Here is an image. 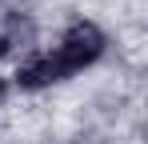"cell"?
Instances as JSON below:
<instances>
[{
	"label": "cell",
	"instance_id": "6da1fadb",
	"mask_svg": "<svg viewBox=\"0 0 148 144\" xmlns=\"http://www.w3.org/2000/svg\"><path fill=\"white\" fill-rule=\"evenodd\" d=\"M104 48H108V36L100 32V24H92V20H72L64 32H60L52 56H56V64L64 68V76H76V72L92 68L100 56H104Z\"/></svg>",
	"mask_w": 148,
	"mask_h": 144
},
{
	"label": "cell",
	"instance_id": "7a4b0ae2",
	"mask_svg": "<svg viewBox=\"0 0 148 144\" xmlns=\"http://www.w3.org/2000/svg\"><path fill=\"white\" fill-rule=\"evenodd\" d=\"M32 32H36V28H32V20H28L24 12H20V16L12 12L8 20L0 24V60H4L8 52H16V48H24L28 40H32Z\"/></svg>",
	"mask_w": 148,
	"mask_h": 144
},
{
	"label": "cell",
	"instance_id": "3957f363",
	"mask_svg": "<svg viewBox=\"0 0 148 144\" xmlns=\"http://www.w3.org/2000/svg\"><path fill=\"white\" fill-rule=\"evenodd\" d=\"M8 88H12V84H8V80L0 76V108H4V100H8Z\"/></svg>",
	"mask_w": 148,
	"mask_h": 144
}]
</instances>
